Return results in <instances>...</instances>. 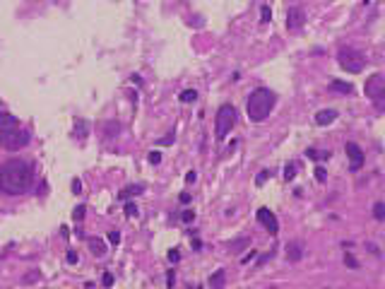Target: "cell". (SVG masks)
I'll use <instances>...</instances> for the list:
<instances>
[{
  "instance_id": "cell-1",
  "label": "cell",
  "mask_w": 385,
  "mask_h": 289,
  "mask_svg": "<svg viewBox=\"0 0 385 289\" xmlns=\"http://www.w3.org/2000/svg\"><path fill=\"white\" fill-rule=\"evenodd\" d=\"M34 169L24 159H7L0 166V191L5 195H24L31 188Z\"/></svg>"
},
{
  "instance_id": "cell-2",
  "label": "cell",
  "mask_w": 385,
  "mask_h": 289,
  "mask_svg": "<svg viewBox=\"0 0 385 289\" xmlns=\"http://www.w3.org/2000/svg\"><path fill=\"white\" fill-rule=\"evenodd\" d=\"M0 145L10 152H17L29 145V130L12 113H5V111H0Z\"/></svg>"
},
{
  "instance_id": "cell-3",
  "label": "cell",
  "mask_w": 385,
  "mask_h": 289,
  "mask_svg": "<svg viewBox=\"0 0 385 289\" xmlns=\"http://www.w3.org/2000/svg\"><path fill=\"white\" fill-rule=\"evenodd\" d=\"M275 104H277L275 92L267 89V87H258L255 92H250V96H248V101H246L248 118H250L253 123H260V121H265V118L272 113Z\"/></svg>"
},
{
  "instance_id": "cell-4",
  "label": "cell",
  "mask_w": 385,
  "mask_h": 289,
  "mask_svg": "<svg viewBox=\"0 0 385 289\" xmlns=\"http://www.w3.org/2000/svg\"><path fill=\"white\" fill-rule=\"evenodd\" d=\"M236 125V109L231 104H221L219 111H217V118H214V135L217 140H224Z\"/></svg>"
},
{
  "instance_id": "cell-5",
  "label": "cell",
  "mask_w": 385,
  "mask_h": 289,
  "mask_svg": "<svg viewBox=\"0 0 385 289\" xmlns=\"http://www.w3.org/2000/svg\"><path fill=\"white\" fill-rule=\"evenodd\" d=\"M337 63H340V68L342 70L354 72V75L366 68V58H364V53L357 51V48H349V46L340 48V53H337Z\"/></svg>"
},
{
  "instance_id": "cell-6",
  "label": "cell",
  "mask_w": 385,
  "mask_h": 289,
  "mask_svg": "<svg viewBox=\"0 0 385 289\" xmlns=\"http://www.w3.org/2000/svg\"><path fill=\"white\" fill-rule=\"evenodd\" d=\"M366 94L371 96L378 106H383V99H385V77L383 75L376 72V75H371V77L366 80Z\"/></svg>"
},
{
  "instance_id": "cell-7",
  "label": "cell",
  "mask_w": 385,
  "mask_h": 289,
  "mask_svg": "<svg viewBox=\"0 0 385 289\" xmlns=\"http://www.w3.org/2000/svg\"><path fill=\"white\" fill-rule=\"evenodd\" d=\"M306 24V10L303 7H289L287 12V29L291 34H299Z\"/></svg>"
},
{
  "instance_id": "cell-8",
  "label": "cell",
  "mask_w": 385,
  "mask_h": 289,
  "mask_svg": "<svg viewBox=\"0 0 385 289\" xmlns=\"http://www.w3.org/2000/svg\"><path fill=\"white\" fill-rule=\"evenodd\" d=\"M344 152H347V157H349V169L352 171H359L361 166H364V152H361V147H359L357 142H347L344 145Z\"/></svg>"
},
{
  "instance_id": "cell-9",
  "label": "cell",
  "mask_w": 385,
  "mask_h": 289,
  "mask_svg": "<svg viewBox=\"0 0 385 289\" xmlns=\"http://www.w3.org/2000/svg\"><path fill=\"white\" fill-rule=\"evenodd\" d=\"M255 217H258V222H260V224L267 229V232H270V234H277V232H279V224H277L275 212H270L267 207H260Z\"/></svg>"
},
{
  "instance_id": "cell-10",
  "label": "cell",
  "mask_w": 385,
  "mask_h": 289,
  "mask_svg": "<svg viewBox=\"0 0 385 289\" xmlns=\"http://www.w3.org/2000/svg\"><path fill=\"white\" fill-rule=\"evenodd\" d=\"M303 258V244L301 241H289L287 246V261L289 263H299Z\"/></svg>"
},
{
  "instance_id": "cell-11",
  "label": "cell",
  "mask_w": 385,
  "mask_h": 289,
  "mask_svg": "<svg viewBox=\"0 0 385 289\" xmlns=\"http://www.w3.org/2000/svg\"><path fill=\"white\" fill-rule=\"evenodd\" d=\"M337 121V111L335 109H323L316 113V125H330Z\"/></svg>"
},
{
  "instance_id": "cell-12",
  "label": "cell",
  "mask_w": 385,
  "mask_h": 289,
  "mask_svg": "<svg viewBox=\"0 0 385 289\" xmlns=\"http://www.w3.org/2000/svg\"><path fill=\"white\" fill-rule=\"evenodd\" d=\"M330 89L332 92H340V94H354V84L342 82V80H332Z\"/></svg>"
},
{
  "instance_id": "cell-13",
  "label": "cell",
  "mask_w": 385,
  "mask_h": 289,
  "mask_svg": "<svg viewBox=\"0 0 385 289\" xmlns=\"http://www.w3.org/2000/svg\"><path fill=\"white\" fill-rule=\"evenodd\" d=\"M89 251H92L94 256H99V258H101V256L106 253V244H104L101 239H89Z\"/></svg>"
},
{
  "instance_id": "cell-14",
  "label": "cell",
  "mask_w": 385,
  "mask_h": 289,
  "mask_svg": "<svg viewBox=\"0 0 385 289\" xmlns=\"http://www.w3.org/2000/svg\"><path fill=\"white\" fill-rule=\"evenodd\" d=\"M373 217H376V222H385V203H373Z\"/></svg>"
},
{
  "instance_id": "cell-15",
  "label": "cell",
  "mask_w": 385,
  "mask_h": 289,
  "mask_svg": "<svg viewBox=\"0 0 385 289\" xmlns=\"http://www.w3.org/2000/svg\"><path fill=\"white\" fill-rule=\"evenodd\" d=\"M224 277H226V273H224V270H217L214 275H209V285H212V287H224Z\"/></svg>"
},
{
  "instance_id": "cell-16",
  "label": "cell",
  "mask_w": 385,
  "mask_h": 289,
  "mask_svg": "<svg viewBox=\"0 0 385 289\" xmlns=\"http://www.w3.org/2000/svg\"><path fill=\"white\" fill-rule=\"evenodd\" d=\"M179 99H181V104H192V101L197 99V92H195V89H186V92L179 94Z\"/></svg>"
},
{
  "instance_id": "cell-17",
  "label": "cell",
  "mask_w": 385,
  "mask_h": 289,
  "mask_svg": "<svg viewBox=\"0 0 385 289\" xmlns=\"http://www.w3.org/2000/svg\"><path fill=\"white\" fill-rule=\"evenodd\" d=\"M142 191H145V186H130V188H123V191L118 193V198L125 200L128 195H138V193H142Z\"/></svg>"
},
{
  "instance_id": "cell-18",
  "label": "cell",
  "mask_w": 385,
  "mask_h": 289,
  "mask_svg": "<svg viewBox=\"0 0 385 289\" xmlns=\"http://www.w3.org/2000/svg\"><path fill=\"white\" fill-rule=\"evenodd\" d=\"M311 159H316V162H325V159H330V152H318V150H308L306 152Z\"/></svg>"
},
{
  "instance_id": "cell-19",
  "label": "cell",
  "mask_w": 385,
  "mask_h": 289,
  "mask_svg": "<svg viewBox=\"0 0 385 289\" xmlns=\"http://www.w3.org/2000/svg\"><path fill=\"white\" fill-rule=\"evenodd\" d=\"M75 135H77V138H87V123H84V121H77V123H75Z\"/></svg>"
},
{
  "instance_id": "cell-20",
  "label": "cell",
  "mask_w": 385,
  "mask_h": 289,
  "mask_svg": "<svg viewBox=\"0 0 385 289\" xmlns=\"http://www.w3.org/2000/svg\"><path fill=\"white\" fill-rule=\"evenodd\" d=\"M270 17H272V10H270V5H262L260 7V22H270Z\"/></svg>"
},
{
  "instance_id": "cell-21",
  "label": "cell",
  "mask_w": 385,
  "mask_h": 289,
  "mask_svg": "<svg viewBox=\"0 0 385 289\" xmlns=\"http://www.w3.org/2000/svg\"><path fill=\"white\" fill-rule=\"evenodd\" d=\"M118 133H121V125L118 123H106V135H109V138L118 135Z\"/></svg>"
},
{
  "instance_id": "cell-22",
  "label": "cell",
  "mask_w": 385,
  "mask_h": 289,
  "mask_svg": "<svg viewBox=\"0 0 385 289\" xmlns=\"http://www.w3.org/2000/svg\"><path fill=\"white\" fill-rule=\"evenodd\" d=\"M138 215V205L135 203H125V217H135Z\"/></svg>"
},
{
  "instance_id": "cell-23",
  "label": "cell",
  "mask_w": 385,
  "mask_h": 289,
  "mask_svg": "<svg viewBox=\"0 0 385 289\" xmlns=\"http://www.w3.org/2000/svg\"><path fill=\"white\" fill-rule=\"evenodd\" d=\"M84 205H80V207H75V212H72V217H75V222H82L84 220Z\"/></svg>"
},
{
  "instance_id": "cell-24",
  "label": "cell",
  "mask_w": 385,
  "mask_h": 289,
  "mask_svg": "<svg viewBox=\"0 0 385 289\" xmlns=\"http://www.w3.org/2000/svg\"><path fill=\"white\" fill-rule=\"evenodd\" d=\"M294 176H296V166H294V164H289L287 169H284V179H287V181H291Z\"/></svg>"
},
{
  "instance_id": "cell-25",
  "label": "cell",
  "mask_w": 385,
  "mask_h": 289,
  "mask_svg": "<svg viewBox=\"0 0 385 289\" xmlns=\"http://www.w3.org/2000/svg\"><path fill=\"white\" fill-rule=\"evenodd\" d=\"M270 174H272L270 169H265V171H260V174H258V179H255V183H258V186H262V183L267 181V176H270Z\"/></svg>"
},
{
  "instance_id": "cell-26",
  "label": "cell",
  "mask_w": 385,
  "mask_h": 289,
  "mask_svg": "<svg viewBox=\"0 0 385 289\" xmlns=\"http://www.w3.org/2000/svg\"><path fill=\"white\" fill-rule=\"evenodd\" d=\"M181 220L186 222V224H191V222L195 220V212H192V210H186V212H183V215H181Z\"/></svg>"
},
{
  "instance_id": "cell-27",
  "label": "cell",
  "mask_w": 385,
  "mask_h": 289,
  "mask_svg": "<svg viewBox=\"0 0 385 289\" xmlns=\"http://www.w3.org/2000/svg\"><path fill=\"white\" fill-rule=\"evenodd\" d=\"M109 244H111V246H118V244H121V234H118V232H111V234H109Z\"/></svg>"
},
{
  "instance_id": "cell-28",
  "label": "cell",
  "mask_w": 385,
  "mask_h": 289,
  "mask_svg": "<svg viewBox=\"0 0 385 289\" xmlns=\"http://www.w3.org/2000/svg\"><path fill=\"white\" fill-rule=\"evenodd\" d=\"M179 258H181V251H179V248H171V251H169V261L179 263Z\"/></svg>"
},
{
  "instance_id": "cell-29",
  "label": "cell",
  "mask_w": 385,
  "mask_h": 289,
  "mask_svg": "<svg viewBox=\"0 0 385 289\" xmlns=\"http://www.w3.org/2000/svg\"><path fill=\"white\" fill-rule=\"evenodd\" d=\"M344 265H349V268H354V270L359 268V263H357V258H354V256H344Z\"/></svg>"
},
{
  "instance_id": "cell-30",
  "label": "cell",
  "mask_w": 385,
  "mask_h": 289,
  "mask_svg": "<svg viewBox=\"0 0 385 289\" xmlns=\"http://www.w3.org/2000/svg\"><path fill=\"white\" fill-rule=\"evenodd\" d=\"M101 282H104V287H113V275H111V273H104Z\"/></svg>"
},
{
  "instance_id": "cell-31",
  "label": "cell",
  "mask_w": 385,
  "mask_h": 289,
  "mask_svg": "<svg viewBox=\"0 0 385 289\" xmlns=\"http://www.w3.org/2000/svg\"><path fill=\"white\" fill-rule=\"evenodd\" d=\"M159 162H162V154H159V152H150V164H159Z\"/></svg>"
},
{
  "instance_id": "cell-32",
  "label": "cell",
  "mask_w": 385,
  "mask_h": 289,
  "mask_svg": "<svg viewBox=\"0 0 385 289\" xmlns=\"http://www.w3.org/2000/svg\"><path fill=\"white\" fill-rule=\"evenodd\" d=\"M80 191H82V181H80V179H75V181H72V193L77 195Z\"/></svg>"
},
{
  "instance_id": "cell-33",
  "label": "cell",
  "mask_w": 385,
  "mask_h": 289,
  "mask_svg": "<svg viewBox=\"0 0 385 289\" xmlns=\"http://www.w3.org/2000/svg\"><path fill=\"white\" fill-rule=\"evenodd\" d=\"M325 176H328V174H325V169H323V166H318V169H316V179L318 181H325Z\"/></svg>"
},
{
  "instance_id": "cell-34",
  "label": "cell",
  "mask_w": 385,
  "mask_h": 289,
  "mask_svg": "<svg viewBox=\"0 0 385 289\" xmlns=\"http://www.w3.org/2000/svg\"><path fill=\"white\" fill-rule=\"evenodd\" d=\"M77 261H80V258H77V253H75V251H68V263H70V265H75Z\"/></svg>"
},
{
  "instance_id": "cell-35",
  "label": "cell",
  "mask_w": 385,
  "mask_h": 289,
  "mask_svg": "<svg viewBox=\"0 0 385 289\" xmlns=\"http://www.w3.org/2000/svg\"><path fill=\"white\" fill-rule=\"evenodd\" d=\"M174 285H176V275L169 273V275H166V287H174Z\"/></svg>"
},
{
  "instance_id": "cell-36",
  "label": "cell",
  "mask_w": 385,
  "mask_h": 289,
  "mask_svg": "<svg viewBox=\"0 0 385 289\" xmlns=\"http://www.w3.org/2000/svg\"><path fill=\"white\" fill-rule=\"evenodd\" d=\"M195 179H197L195 171H188V174H186V181H188V183H195Z\"/></svg>"
},
{
  "instance_id": "cell-37",
  "label": "cell",
  "mask_w": 385,
  "mask_h": 289,
  "mask_svg": "<svg viewBox=\"0 0 385 289\" xmlns=\"http://www.w3.org/2000/svg\"><path fill=\"white\" fill-rule=\"evenodd\" d=\"M169 142H174V135H166V138H164V140H159L157 145H169Z\"/></svg>"
},
{
  "instance_id": "cell-38",
  "label": "cell",
  "mask_w": 385,
  "mask_h": 289,
  "mask_svg": "<svg viewBox=\"0 0 385 289\" xmlns=\"http://www.w3.org/2000/svg\"><path fill=\"white\" fill-rule=\"evenodd\" d=\"M253 258H255V251H250V253H248V256H246V258H243V261H241V263H250V261H253Z\"/></svg>"
},
{
  "instance_id": "cell-39",
  "label": "cell",
  "mask_w": 385,
  "mask_h": 289,
  "mask_svg": "<svg viewBox=\"0 0 385 289\" xmlns=\"http://www.w3.org/2000/svg\"><path fill=\"white\" fill-rule=\"evenodd\" d=\"M181 203H191V195L188 193H181Z\"/></svg>"
},
{
  "instance_id": "cell-40",
  "label": "cell",
  "mask_w": 385,
  "mask_h": 289,
  "mask_svg": "<svg viewBox=\"0 0 385 289\" xmlns=\"http://www.w3.org/2000/svg\"><path fill=\"white\" fill-rule=\"evenodd\" d=\"M130 80H133V82H135V84H142V77H140V75H133Z\"/></svg>"
}]
</instances>
